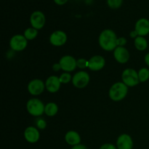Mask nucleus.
Masks as SVG:
<instances>
[{"label":"nucleus","instance_id":"obj_4","mask_svg":"<svg viewBox=\"0 0 149 149\" xmlns=\"http://www.w3.org/2000/svg\"><path fill=\"white\" fill-rule=\"evenodd\" d=\"M122 80L128 87H133L140 83L138 71L132 68H127L122 74Z\"/></svg>","mask_w":149,"mask_h":149},{"label":"nucleus","instance_id":"obj_11","mask_svg":"<svg viewBox=\"0 0 149 149\" xmlns=\"http://www.w3.org/2000/svg\"><path fill=\"white\" fill-rule=\"evenodd\" d=\"M113 58L119 63L125 64L129 61L130 55L125 47H117L113 50Z\"/></svg>","mask_w":149,"mask_h":149},{"label":"nucleus","instance_id":"obj_29","mask_svg":"<svg viewBox=\"0 0 149 149\" xmlns=\"http://www.w3.org/2000/svg\"><path fill=\"white\" fill-rule=\"evenodd\" d=\"M71 149H88V148H87L84 145L80 143V144H79V145L72 146V148H71Z\"/></svg>","mask_w":149,"mask_h":149},{"label":"nucleus","instance_id":"obj_10","mask_svg":"<svg viewBox=\"0 0 149 149\" xmlns=\"http://www.w3.org/2000/svg\"><path fill=\"white\" fill-rule=\"evenodd\" d=\"M30 23L31 25V27L36 30L39 31L43 29L46 23V17L45 14L39 10L32 13L30 16Z\"/></svg>","mask_w":149,"mask_h":149},{"label":"nucleus","instance_id":"obj_22","mask_svg":"<svg viewBox=\"0 0 149 149\" xmlns=\"http://www.w3.org/2000/svg\"><path fill=\"white\" fill-rule=\"evenodd\" d=\"M72 77H73L71 75L70 73L64 72L61 74V76L59 77V79L61 84H68L70 81H72Z\"/></svg>","mask_w":149,"mask_h":149},{"label":"nucleus","instance_id":"obj_31","mask_svg":"<svg viewBox=\"0 0 149 149\" xmlns=\"http://www.w3.org/2000/svg\"><path fill=\"white\" fill-rule=\"evenodd\" d=\"M130 37L132 38V39H135V38L138 37V33H137V32H136V31L133 30V31H131L130 33Z\"/></svg>","mask_w":149,"mask_h":149},{"label":"nucleus","instance_id":"obj_26","mask_svg":"<svg viewBox=\"0 0 149 149\" xmlns=\"http://www.w3.org/2000/svg\"><path fill=\"white\" fill-rule=\"evenodd\" d=\"M127 40L125 37H118L117 39V46L118 47H125L126 45Z\"/></svg>","mask_w":149,"mask_h":149},{"label":"nucleus","instance_id":"obj_18","mask_svg":"<svg viewBox=\"0 0 149 149\" xmlns=\"http://www.w3.org/2000/svg\"><path fill=\"white\" fill-rule=\"evenodd\" d=\"M134 46L136 48L137 50L143 52L148 48V41L144 36H138V37L134 39Z\"/></svg>","mask_w":149,"mask_h":149},{"label":"nucleus","instance_id":"obj_17","mask_svg":"<svg viewBox=\"0 0 149 149\" xmlns=\"http://www.w3.org/2000/svg\"><path fill=\"white\" fill-rule=\"evenodd\" d=\"M65 141L68 145L74 146L80 144L81 143V136L79 134L74 130H70L65 133Z\"/></svg>","mask_w":149,"mask_h":149},{"label":"nucleus","instance_id":"obj_2","mask_svg":"<svg viewBox=\"0 0 149 149\" xmlns=\"http://www.w3.org/2000/svg\"><path fill=\"white\" fill-rule=\"evenodd\" d=\"M128 94V87L122 81H117L112 84L109 91V96L111 100L119 102L124 100Z\"/></svg>","mask_w":149,"mask_h":149},{"label":"nucleus","instance_id":"obj_25","mask_svg":"<svg viewBox=\"0 0 149 149\" xmlns=\"http://www.w3.org/2000/svg\"><path fill=\"white\" fill-rule=\"evenodd\" d=\"M36 126L39 130H45L47 127V122L42 118H38L36 121Z\"/></svg>","mask_w":149,"mask_h":149},{"label":"nucleus","instance_id":"obj_16","mask_svg":"<svg viewBox=\"0 0 149 149\" xmlns=\"http://www.w3.org/2000/svg\"><path fill=\"white\" fill-rule=\"evenodd\" d=\"M135 30L140 36H146L149 34V20L145 17L137 20L135 25Z\"/></svg>","mask_w":149,"mask_h":149},{"label":"nucleus","instance_id":"obj_15","mask_svg":"<svg viewBox=\"0 0 149 149\" xmlns=\"http://www.w3.org/2000/svg\"><path fill=\"white\" fill-rule=\"evenodd\" d=\"M117 149H132L133 141L131 136L128 134L123 133L118 137L116 140Z\"/></svg>","mask_w":149,"mask_h":149},{"label":"nucleus","instance_id":"obj_14","mask_svg":"<svg viewBox=\"0 0 149 149\" xmlns=\"http://www.w3.org/2000/svg\"><path fill=\"white\" fill-rule=\"evenodd\" d=\"M61 82L59 77L57 76H50L45 81V88L49 93H55L59 91Z\"/></svg>","mask_w":149,"mask_h":149},{"label":"nucleus","instance_id":"obj_27","mask_svg":"<svg viewBox=\"0 0 149 149\" xmlns=\"http://www.w3.org/2000/svg\"><path fill=\"white\" fill-rule=\"evenodd\" d=\"M100 149H117V147L112 143H105L100 146Z\"/></svg>","mask_w":149,"mask_h":149},{"label":"nucleus","instance_id":"obj_20","mask_svg":"<svg viewBox=\"0 0 149 149\" xmlns=\"http://www.w3.org/2000/svg\"><path fill=\"white\" fill-rule=\"evenodd\" d=\"M23 36L26 37V39L28 41H31L36 39L38 36V30L33 29V27L27 28L26 30L24 31L23 33Z\"/></svg>","mask_w":149,"mask_h":149},{"label":"nucleus","instance_id":"obj_33","mask_svg":"<svg viewBox=\"0 0 149 149\" xmlns=\"http://www.w3.org/2000/svg\"><path fill=\"white\" fill-rule=\"evenodd\" d=\"M148 115H149V108H148Z\"/></svg>","mask_w":149,"mask_h":149},{"label":"nucleus","instance_id":"obj_28","mask_svg":"<svg viewBox=\"0 0 149 149\" xmlns=\"http://www.w3.org/2000/svg\"><path fill=\"white\" fill-rule=\"evenodd\" d=\"M52 68L54 71H55V72H58V71L62 70L61 69V65H60L59 63H55L52 65Z\"/></svg>","mask_w":149,"mask_h":149},{"label":"nucleus","instance_id":"obj_24","mask_svg":"<svg viewBox=\"0 0 149 149\" xmlns=\"http://www.w3.org/2000/svg\"><path fill=\"white\" fill-rule=\"evenodd\" d=\"M77 68H80V69H85V68H88L89 65V61L84 58H79L77 59Z\"/></svg>","mask_w":149,"mask_h":149},{"label":"nucleus","instance_id":"obj_9","mask_svg":"<svg viewBox=\"0 0 149 149\" xmlns=\"http://www.w3.org/2000/svg\"><path fill=\"white\" fill-rule=\"evenodd\" d=\"M68 36L63 31H55L50 34L49 38V43L54 47H62L66 43Z\"/></svg>","mask_w":149,"mask_h":149},{"label":"nucleus","instance_id":"obj_30","mask_svg":"<svg viewBox=\"0 0 149 149\" xmlns=\"http://www.w3.org/2000/svg\"><path fill=\"white\" fill-rule=\"evenodd\" d=\"M54 1L58 5H63L68 1V0H54Z\"/></svg>","mask_w":149,"mask_h":149},{"label":"nucleus","instance_id":"obj_3","mask_svg":"<svg viewBox=\"0 0 149 149\" xmlns=\"http://www.w3.org/2000/svg\"><path fill=\"white\" fill-rule=\"evenodd\" d=\"M45 105L39 98H31L26 103L28 113L35 117H39L45 113Z\"/></svg>","mask_w":149,"mask_h":149},{"label":"nucleus","instance_id":"obj_23","mask_svg":"<svg viewBox=\"0 0 149 149\" xmlns=\"http://www.w3.org/2000/svg\"><path fill=\"white\" fill-rule=\"evenodd\" d=\"M122 2L123 0H107L108 6L113 10L119 8L122 5Z\"/></svg>","mask_w":149,"mask_h":149},{"label":"nucleus","instance_id":"obj_6","mask_svg":"<svg viewBox=\"0 0 149 149\" xmlns=\"http://www.w3.org/2000/svg\"><path fill=\"white\" fill-rule=\"evenodd\" d=\"M28 42L29 41L23 34H15L10 39L9 44L12 50L15 52H21L27 47Z\"/></svg>","mask_w":149,"mask_h":149},{"label":"nucleus","instance_id":"obj_5","mask_svg":"<svg viewBox=\"0 0 149 149\" xmlns=\"http://www.w3.org/2000/svg\"><path fill=\"white\" fill-rule=\"evenodd\" d=\"M90 81V74L85 71H79L72 77L73 85L77 89H84L89 84Z\"/></svg>","mask_w":149,"mask_h":149},{"label":"nucleus","instance_id":"obj_12","mask_svg":"<svg viewBox=\"0 0 149 149\" xmlns=\"http://www.w3.org/2000/svg\"><path fill=\"white\" fill-rule=\"evenodd\" d=\"M88 61V68L90 71H99L103 69L106 65V60L102 55H94L91 57Z\"/></svg>","mask_w":149,"mask_h":149},{"label":"nucleus","instance_id":"obj_21","mask_svg":"<svg viewBox=\"0 0 149 149\" xmlns=\"http://www.w3.org/2000/svg\"><path fill=\"white\" fill-rule=\"evenodd\" d=\"M140 82L144 83L149 79V69L147 68H141L138 71Z\"/></svg>","mask_w":149,"mask_h":149},{"label":"nucleus","instance_id":"obj_32","mask_svg":"<svg viewBox=\"0 0 149 149\" xmlns=\"http://www.w3.org/2000/svg\"><path fill=\"white\" fill-rule=\"evenodd\" d=\"M144 61H145L146 64L148 66H149V52L146 54L144 57Z\"/></svg>","mask_w":149,"mask_h":149},{"label":"nucleus","instance_id":"obj_1","mask_svg":"<svg viewBox=\"0 0 149 149\" xmlns=\"http://www.w3.org/2000/svg\"><path fill=\"white\" fill-rule=\"evenodd\" d=\"M117 39V35L113 30L106 29L102 31L99 35L98 43L103 50L111 52L118 47Z\"/></svg>","mask_w":149,"mask_h":149},{"label":"nucleus","instance_id":"obj_19","mask_svg":"<svg viewBox=\"0 0 149 149\" xmlns=\"http://www.w3.org/2000/svg\"><path fill=\"white\" fill-rule=\"evenodd\" d=\"M59 108L58 106L54 102H49L45 105V113L49 117L55 116L58 113Z\"/></svg>","mask_w":149,"mask_h":149},{"label":"nucleus","instance_id":"obj_7","mask_svg":"<svg viewBox=\"0 0 149 149\" xmlns=\"http://www.w3.org/2000/svg\"><path fill=\"white\" fill-rule=\"evenodd\" d=\"M45 89V82L40 79H33L31 80L27 86L28 92L33 96L40 95Z\"/></svg>","mask_w":149,"mask_h":149},{"label":"nucleus","instance_id":"obj_8","mask_svg":"<svg viewBox=\"0 0 149 149\" xmlns=\"http://www.w3.org/2000/svg\"><path fill=\"white\" fill-rule=\"evenodd\" d=\"M77 60L71 55H66L61 57L59 61V63L61 66V69L64 72L71 73L77 68Z\"/></svg>","mask_w":149,"mask_h":149},{"label":"nucleus","instance_id":"obj_13","mask_svg":"<svg viewBox=\"0 0 149 149\" xmlns=\"http://www.w3.org/2000/svg\"><path fill=\"white\" fill-rule=\"evenodd\" d=\"M23 135L26 141L30 143H36L40 138L39 129L33 126H29L26 127L24 130Z\"/></svg>","mask_w":149,"mask_h":149}]
</instances>
